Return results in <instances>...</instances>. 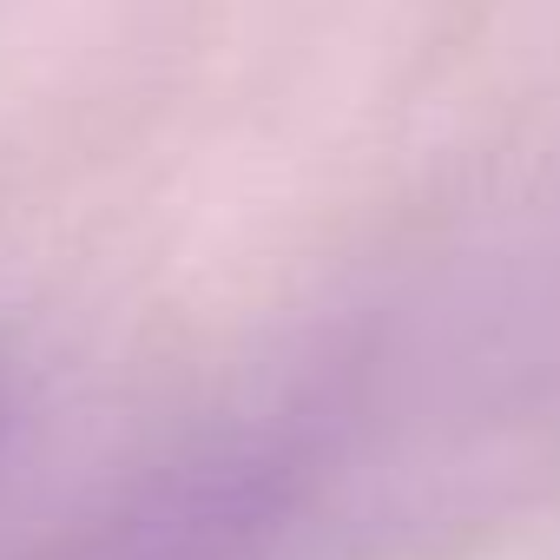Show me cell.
Here are the masks:
<instances>
[{
    "mask_svg": "<svg viewBox=\"0 0 560 560\" xmlns=\"http://www.w3.org/2000/svg\"><path fill=\"white\" fill-rule=\"evenodd\" d=\"M311 468L298 435L231 442L14 560H257L304 508Z\"/></svg>",
    "mask_w": 560,
    "mask_h": 560,
    "instance_id": "6da1fadb",
    "label": "cell"
}]
</instances>
